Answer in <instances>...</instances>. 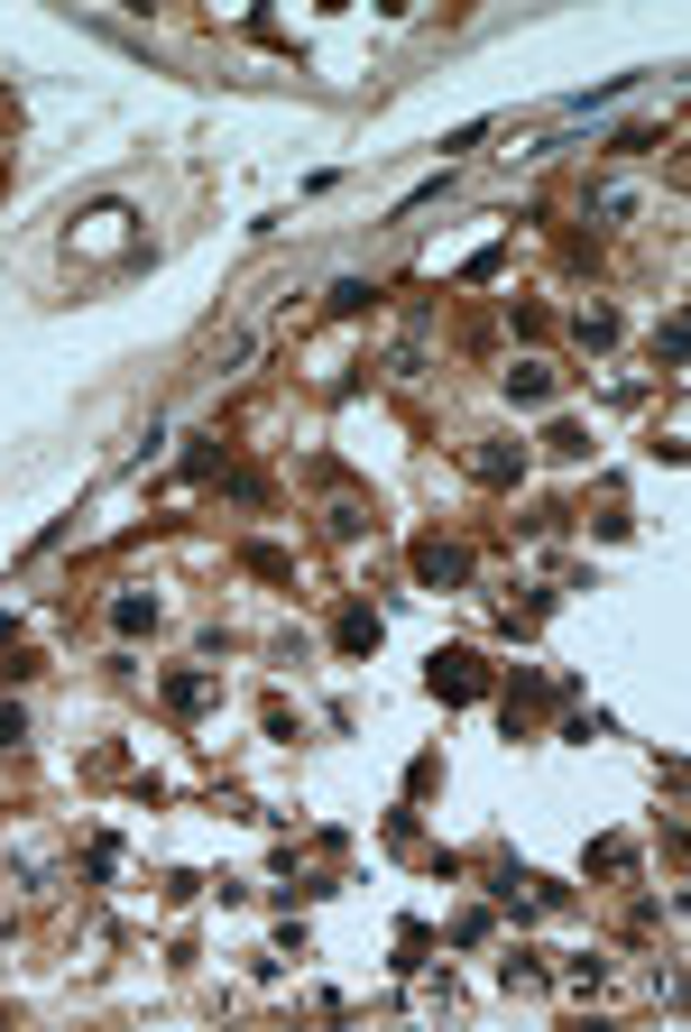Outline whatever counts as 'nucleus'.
Listing matches in <instances>:
<instances>
[{
  "mask_svg": "<svg viewBox=\"0 0 691 1032\" xmlns=\"http://www.w3.org/2000/svg\"><path fill=\"white\" fill-rule=\"evenodd\" d=\"M433 691H443V701H479V691H489V674H479V655H471V645L433 655Z\"/></svg>",
  "mask_w": 691,
  "mask_h": 1032,
  "instance_id": "f257e3e1",
  "label": "nucleus"
},
{
  "mask_svg": "<svg viewBox=\"0 0 691 1032\" xmlns=\"http://www.w3.org/2000/svg\"><path fill=\"white\" fill-rule=\"evenodd\" d=\"M415 572H424L433 590H443V581H461V572H471V553H461V545H424V553H415Z\"/></svg>",
  "mask_w": 691,
  "mask_h": 1032,
  "instance_id": "f03ea898",
  "label": "nucleus"
},
{
  "mask_svg": "<svg viewBox=\"0 0 691 1032\" xmlns=\"http://www.w3.org/2000/svg\"><path fill=\"white\" fill-rule=\"evenodd\" d=\"M471 471H479V480H489V488H507V480H517V471H526V452H507V443H489V452H479V461H471Z\"/></svg>",
  "mask_w": 691,
  "mask_h": 1032,
  "instance_id": "7ed1b4c3",
  "label": "nucleus"
},
{
  "mask_svg": "<svg viewBox=\"0 0 691 1032\" xmlns=\"http://www.w3.org/2000/svg\"><path fill=\"white\" fill-rule=\"evenodd\" d=\"M507 397H517V406H544V397H553V378L526 359V369H507Z\"/></svg>",
  "mask_w": 691,
  "mask_h": 1032,
  "instance_id": "20e7f679",
  "label": "nucleus"
},
{
  "mask_svg": "<svg viewBox=\"0 0 691 1032\" xmlns=\"http://www.w3.org/2000/svg\"><path fill=\"white\" fill-rule=\"evenodd\" d=\"M369 645H378V617L350 609V617H342V655H369Z\"/></svg>",
  "mask_w": 691,
  "mask_h": 1032,
  "instance_id": "39448f33",
  "label": "nucleus"
},
{
  "mask_svg": "<svg viewBox=\"0 0 691 1032\" xmlns=\"http://www.w3.org/2000/svg\"><path fill=\"white\" fill-rule=\"evenodd\" d=\"M166 701L175 710H203V701H213V682H203V674H166Z\"/></svg>",
  "mask_w": 691,
  "mask_h": 1032,
  "instance_id": "423d86ee",
  "label": "nucleus"
},
{
  "mask_svg": "<svg viewBox=\"0 0 691 1032\" xmlns=\"http://www.w3.org/2000/svg\"><path fill=\"white\" fill-rule=\"evenodd\" d=\"M111 627H158V600H111Z\"/></svg>",
  "mask_w": 691,
  "mask_h": 1032,
  "instance_id": "0eeeda50",
  "label": "nucleus"
}]
</instances>
